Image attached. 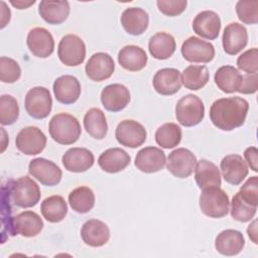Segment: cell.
<instances>
[{"mask_svg": "<svg viewBox=\"0 0 258 258\" xmlns=\"http://www.w3.org/2000/svg\"><path fill=\"white\" fill-rule=\"evenodd\" d=\"M248 110L249 103L241 97L222 98L212 104L210 119L218 129L232 131L244 124Z\"/></svg>", "mask_w": 258, "mask_h": 258, "instance_id": "cell-1", "label": "cell"}, {"mask_svg": "<svg viewBox=\"0 0 258 258\" xmlns=\"http://www.w3.org/2000/svg\"><path fill=\"white\" fill-rule=\"evenodd\" d=\"M50 137L61 145H70L78 141L82 129L78 119L68 113H58L54 115L48 125Z\"/></svg>", "mask_w": 258, "mask_h": 258, "instance_id": "cell-2", "label": "cell"}, {"mask_svg": "<svg viewBox=\"0 0 258 258\" xmlns=\"http://www.w3.org/2000/svg\"><path fill=\"white\" fill-rule=\"evenodd\" d=\"M8 187L12 204L18 208H32L40 201V188L29 176L9 179Z\"/></svg>", "mask_w": 258, "mask_h": 258, "instance_id": "cell-3", "label": "cell"}, {"mask_svg": "<svg viewBox=\"0 0 258 258\" xmlns=\"http://www.w3.org/2000/svg\"><path fill=\"white\" fill-rule=\"evenodd\" d=\"M199 204L202 213L214 219L225 217L230 210L229 197L220 186H212L203 189Z\"/></svg>", "mask_w": 258, "mask_h": 258, "instance_id": "cell-4", "label": "cell"}, {"mask_svg": "<svg viewBox=\"0 0 258 258\" xmlns=\"http://www.w3.org/2000/svg\"><path fill=\"white\" fill-rule=\"evenodd\" d=\"M205 116L203 101L194 94H187L178 100L175 106V117L178 123L184 127H192L200 124Z\"/></svg>", "mask_w": 258, "mask_h": 258, "instance_id": "cell-5", "label": "cell"}, {"mask_svg": "<svg viewBox=\"0 0 258 258\" xmlns=\"http://www.w3.org/2000/svg\"><path fill=\"white\" fill-rule=\"evenodd\" d=\"M59 60L68 67H77L84 62L86 57V44L76 34H67L61 37L57 46Z\"/></svg>", "mask_w": 258, "mask_h": 258, "instance_id": "cell-6", "label": "cell"}, {"mask_svg": "<svg viewBox=\"0 0 258 258\" xmlns=\"http://www.w3.org/2000/svg\"><path fill=\"white\" fill-rule=\"evenodd\" d=\"M25 110L34 119H44L51 111L52 99L48 89L44 87H34L30 89L24 102Z\"/></svg>", "mask_w": 258, "mask_h": 258, "instance_id": "cell-7", "label": "cell"}, {"mask_svg": "<svg viewBox=\"0 0 258 258\" xmlns=\"http://www.w3.org/2000/svg\"><path fill=\"white\" fill-rule=\"evenodd\" d=\"M43 228L42 219L32 211H24L12 218L8 234L21 235L26 238L37 236Z\"/></svg>", "mask_w": 258, "mask_h": 258, "instance_id": "cell-8", "label": "cell"}, {"mask_svg": "<svg viewBox=\"0 0 258 258\" xmlns=\"http://www.w3.org/2000/svg\"><path fill=\"white\" fill-rule=\"evenodd\" d=\"M197 162V157L190 150L180 147L168 154L166 168L175 177L186 178L194 172Z\"/></svg>", "mask_w": 258, "mask_h": 258, "instance_id": "cell-9", "label": "cell"}, {"mask_svg": "<svg viewBox=\"0 0 258 258\" xmlns=\"http://www.w3.org/2000/svg\"><path fill=\"white\" fill-rule=\"evenodd\" d=\"M181 54L183 58L189 62L207 63L215 57L214 45L197 36H189L181 45Z\"/></svg>", "mask_w": 258, "mask_h": 258, "instance_id": "cell-10", "label": "cell"}, {"mask_svg": "<svg viewBox=\"0 0 258 258\" xmlns=\"http://www.w3.org/2000/svg\"><path fill=\"white\" fill-rule=\"evenodd\" d=\"M16 148L26 155L40 153L46 145L45 134L35 126H27L21 129L15 139Z\"/></svg>", "mask_w": 258, "mask_h": 258, "instance_id": "cell-11", "label": "cell"}, {"mask_svg": "<svg viewBox=\"0 0 258 258\" xmlns=\"http://www.w3.org/2000/svg\"><path fill=\"white\" fill-rule=\"evenodd\" d=\"M117 141L129 148H137L141 146L147 137L146 130L142 124L135 120L121 121L115 130Z\"/></svg>", "mask_w": 258, "mask_h": 258, "instance_id": "cell-12", "label": "cell"}, {"mask_svg": "<svg viewBox=\"0 0 258 258\" xmlns=\"http://www.w3.org/2000/svg\"><path fill=\"white\" fill-rule=\"evenodd\" d=\"M28 171L32 177L47 186L58 184L62 176L61 169L54 162L42 157L32 159L29 162Z\"/></svg>", "mask_w": 258, "mask_h": 258, "instance_id": "cell-13", "label": "cell"}, {"mask_svg": "<svg viewBox=\"0 0 258 258\" xmlns=\"http://www.w3.org/2000/svg\"><path fill=\"white\" fill-rule=\"evenodd\" d=\"M85 71L87 77L92 81L102 82L113 75L115 63L110 54L106 52H96L87 61Z\"/></svg>", "mask_w": 258, "mask_h": 258, "instance_id": "cell-14", "label": "cell"}, {"mask_svg": "<svg viewBox=\"0 0 258 258\" xmlns=\"http://www.w3.org/2000/svg\"><path fill=\"white\" fill-rule=\"evenodd\" d=\"M30 52L41 58L48 57L54 50V40L51 33L43 27L32 28L26 38Z\"/></svg>", "mask_w": 258, "mask_h": 258, "instance_id": "cell-15", "label": "cell"}, {"mask_svg": "<svg viewBox=\"0 0 258 258\" xmlns=\"http://www.w3.org/2000/svg\"><path fill=\"white\" fill-rule=\"evenodd\" d=\"M222 43L226 53L236 55L244 49L248 43V32L246 27L238 22L229 23L224 29Z\"/></svg>", "mask_w": 258, "mask_h": 258, "instance_id": "cell-16", "label": "cell"}, {"mask_svg": "<svg viewBox=\"0 0 258 258\" xmlns=\"http://www.w3.org/2000/svg\"><path fill=\"white\" fill-rule=\"evenodd\" d=\"M53 94L57 102L71 105L78 101L82 88L79 80L71 75L60 76L53 82Z\"/></svg>", "mask_w": 258, "mask_h": 258, "instance_id": "cell-17", "label": "cell"}, {"mask_svg": "<svg viewBox=\"0 0 258 258\" xmlns=\"http://www.w3.org/2000/svg\"><path fill=\"white\" fill-rule=\"evenodd\" d=\"M101 102L107 111H122L130 102V92L121 84L108 85L101 92Z\"/></svg>", "mask_w": 258, "mask_h": 258, "instance_id": "cell-18", "label": "cell"}, {"mask_svg": "<svg viewBox=\"0 0 258 258\" xmlns=\"http://www.w3.org/2000/svg\"><path fill=\"white\" fill-rule=\"evenodd\" d=\"M166 163L165 153L158 147L148 146L140 149L135 157V166L142 172L153 173L161 170Z\"/></svg>", "mask_w": 258, "mask_h": 258, "instance_id": "cell-19", "label": "cell"}, {"mask_svg": "<svg viewBox=\"0 0 258 258\" xmlns=\"http://www.w3.org/2000/svg\"><path fill=\"white\" fill-rule=\"evenodd\" d=\"M220 169L224 179L233 185L240 184L248 174V166L241 155L228 154L220 163Z\"/></svg>", "mask_w": 258, "mask_h": 258, "instance_id": "cell-20", "label": "cell"}, {"mask_svg": "<svg viewBox=\"0 0 258 258\" xmlns=\"http://www.w3.org/2000/svg\"><path fill=\"white\" fill-rule=\"evenodd\" d=\"M192 29L198 35L206 39H216L221 30L220 16L212 10L200 12L192 20Z\"/></svg>", "mask_w": 258, "mask_h": 258, "instance_id": "cell-21", "label": "cell"}, {"mask_svg": "<svg viewBox=\"0 0 258 258\" xmlns=\"http://www.w3.org/2000/svg\"><path fill=\"white\" fill-rule=\"evenodd\" d=\"M152 85L154 90L162 96L174 95L181 87L180 72L173 68L161 69L154 75Z\"/></svg>", "mask_w": 258, "mask_h": 258, "instance_id": "cell-22", "label": "cell"}, {"mask_svg": "<svg viewBox=\"0 0 258 258\" xmlns=\"http://www.w3.org/2000/svg\"><path fill=\"white\" fill-rule=\"evenodd\" d=\"M64 168L71 172H84L94 165L92 151L84 147H73L64 152L61 158Z\"/></svg>", "mask_w": 258, "mask_h": 258, "instance_id": "cell-23", "label": "cell"}, {"mask_svg": "<svg viewBox=\"0 0 258 258\" xmlns=\"http://www.w3.org/2000/svg\"><path fill=\"white\" fill-rule=\"evenodd\" d=\"M81 237L88 246L102 247L110 239V229L104 222L98 219H91L82 226Z\"/></svg>", "mask_w": 258, "mask_h": 258, "instance_id": "cell-24", "label": "cell"}, {"mask_svg": "<svg viewBox=\"0 0 258 258\" xmlns=\"http://www.w3.org/2000/svg\"><path fill=\"white\" fill-rule=\"evenodd\" d=\"M245 246V239L240 231L227 229L222 231L215 240L216 250L225 256H234L239 254Z\"/></svg>", "mask_w": 258, "mask_h": 258, "instance_id": "cell-25", "label": "cell"}, {"mask_svg": "<svg viewBox=\"0 0 258 258\" xmlns=\"http://www.w3.org/2000/svg\"><path fill=\"white\" fill-rule=\"evenodd\" d=\"M121 24L124 30L131 35H141L148 27V13L139 7L126 8L121 15Z\"/></svg>", "mask_w": 258, "mask_h": 258, "instance_id": "cell-26", "label": "cell"}, {"mask_svg": "<svg viewBox=\"0 0 258 258\" xmlns=\"http://www.w3.org/2000/svg\"><path fill=\"white\" fill-rule=\"evenodd\" d=\"M130 155L119 147L105 150L98 158L99 166L108 173H117L124 170L130 164Z\"/></svg>", "mask_w": 258, "mask_h": 258, "instance_id": "cell-27", "label": "cell"}, {"mask_svg": "<svg viewBox=\"0 0 258 258\" xmlns=\"http://www.w3.org/2000/svg\"><path fill=\"white\" fill-rule=\"evenodd\" d=\"M195 179L202 190L212 186H220L221 173L218 166L207 159H201L195 167Z\"/></svg>", "mask_w": 258, "mask_h": 258, "instance_id": "cell-28", "label": "cell"}, {"mask_svg": "<svg viewBox=\"0 0 258 258\" xmlns=\"http://www.w3.org/2000/svg\"><path fill=\"white\" fill-rule=\"evenodd\" d=\"M147 54L143 48L137 45H126L118 53L119 64L130 72H138L146 67Z\"/></svg>", "mask_w": 258, "mask_h": 258, "instance_id": "cell-29", "label": "cell"}, {"mask_svg": "<svg viewBox=\"0 0 258 258\" xmlns=\"http://www.w3.org/2000/svg\"><path fill=\"white\" fill-rule=\"evenodd\" d=\"M38 13L48 24H60L69 17L70 3L68 1L43 0L38 5Z\"/></svg>", "mask_w": 258, "mask_h": 258, "instance_id": "cell-30", "label": "cell"}, {"mask_svg": "<svg viewBox=\"0 0 258 258\" xmlns=\"http://www.w3.org/2000/svg\"><path fill=\"white\" fill-rule=\"evenodd\" d=\"M214 80L222 92L232 94L234 92H239L242 85L243 76L236 68L232 66H223L215 73Z\"/></svg>", "mask_w": 258, "mask_h": 258, "instance_id": "cell-31", "label": "cell"}, {"mask_svg": "<svg viewBox=\"0 0 258 258\" xmlns=\"http://www.w3.org/2000/svg\"><path fill=\"white\" fill-rule=\"evenodd\" d=\"M174 37L166 32H157L152 35L148 42L150 54L156 59H167L175 51Z\"/></svg>", "mask_w": 258, "mask_h": 258, "instance_id": "cell-32", "label": "cell"}, {"mask_svg": "<svg viewBox=\"0 0 258 258\" xmlns=\"http://www.w3.org/2000/svg\"><path fill=\"white\" fill-rule=\"evenodd\" d=\"M84 127L91 137L98 140L105 138L108 124L104 112L99 108H91L84 116Z\"/></svg>", "mask_w": 258, "mask_h": 258, "instance_id": "cell-33", "label": "cell"}, {"mask_svg": "<svg viewBox=\"0 0 258 258\" xmlns=\"http://www.w3.org/2000/svg\"><path fill=\"white\" fill-rule=\"evenodd\" d=\"M42 217L49 223L61 222L68 214V205L61 196H50L40 206Z\"/></svg>", "mask_w": 258, "mask_h": 258, "instance_id": "cell-34", "label": "cell"}, {"mask_svg": "<svg viewBox=\"0 0 258 258\" xmlns=\"http://www.w3.org/2000/svg\"><path fill=\"white\" fill-rule=\"evenodd\" d=\"M181 84L188 90L198 91L204 88L210 79L209 70L206 66H188L181 74Z\"/></svg>", "mask_w": 258, "mask_h": 258, "instance_id": "cell-35", "label": "cell"}, {"mask_svg": "<svg viewBox=\"0 0 258 258\" xmlns=\"http://www.w3.org/2000/svg\"><path fill=\"white\" fill-rule=\"evenodd\" d=\"M69 204L75 212L86 214L95 206V194L89 186H79L70 192Z\"/></svg>", "mask_w": 258, "mask_h": 258, "instance_id": "cell-36", "label": "cell"}, {"mask_svg": "<svg viewBox=\"0 0 258 258\" xmlns=\"http://www.w3.org/2000/svg\"><path fill=\"white\" fill-rule=\"evenodd\" d=\"M182 137L180 127L172 122L164 123L155 132L156 143L165 149L173 148L179 144Z\"/></svg>", "mask_w": 258, "mask_h": 258, "instance_id": "cell-37", "label": "cell"}, {"mask_svg": "<svg viewBox=\"0 0 258 258\" xmlns=\"http://www.w3.org/2000/svg\"><path fill=\"white\" fill-rule=\"evenodd\" d=\"M19 117V106L16 99L10 95L0 97V123L12 125Z\"/></svg>", "mask_w": 258, "mask_h": 258, "instance_id": "cell-38", "label": "cell"}, {"mask_svg": "<svg viewBox=\"0 0 258 258\" xmlns=\"http://www.w3.org/2000/svg\"><path fill=\"white\" fill-rule=\"evenodd\" d=\"M257 207H254L242 200L237 192L231 202V216L234 220L246 223L251 221L256 215Z\"/></svg>", "mask_w": 258, "mask_h": 258, "instance_id": "cell-39", "label": "cell"}, {"mask_svg": "<svg viewBox=\"0 0 258 258\" xmlns=\"http://www.w3.org/2000/svg\"><path fill=\"white\" fill-rule=\"evenodd\" d=\"M236 13L240 21L245 24H256L258 22V1H238Z\"/></svg>", "mask_w": 258, "mask_h": 258, "instance_id": "cell-40", "label": "cell"}, {"mask_svg": "<svg viewBox=\"0 0 258 258\" xmlns=\"http://www.w3.org/2000/svg\"><path fill=\"white\" fill-rule=\"evenodd\" d=\"M21 69L16 60L10 57L1 56L0 58V80L3 83L12 84L19 80Z\"/></svg>", "mask_w": 258, "mask_h": 258, "instance_id": "cell-41", "label": "cell"}, {"mask_svg": "<svg viewBox=\"0 0 258 258\" xmlns=\"http://www.w3.org/2000/svg\"><path fill=\"white\" fill-rule=\"evenodd\" d=\"M237 67L247 75H254L258 72V49L250 48L237 58Z\"/></svg>", "mask_w": 258, "mask_h": 258, "instance_id": "cell-42", "label": "cell"}, {"mask_svg": "<svg viewBox=\"0 0 258 258\" xmlns=\"http://www.w3.org/2000/svg\"><path fill=\"white\" fill-rule=\"evenodd\" d=\"M240 197L246 203L257 207L258 205V177L256 175L249 177L238 191Z\"/></svg>", "mask_w": 258, "mask_h": 258, "instance_id": "cell-43", "label": "cell"}, {"mask_svg": "<svg viewBox=\"0 0 258 258\" xmlns=\"http://www.w3.org/2000/svg\"><path fill=\"white\" fill-rule=\"evenodd\" d=\"M158 10L166 16H177L181 14L187 5L186 0H158L156 1Z\"/></svg>", "mask_w": 258, "mask_h": 258, "instance_id": "cell-44", "label": "cell"}, {"mask_svg": "<svg viewBox=\"0 0 258 258\" xmlns=\"http://www.w3.org/2000/svg\"><path fill=\"white\" fill-rule=\"evenodd\" d=\"M258 89V75H244L241 88L238 93L241 94H254Z\"/></svg>", "mask_w": 258, "mask_h": 258, "instance_id": "cell-45", "label": "cell"}, {"mask_svg": "<svg viewBox=\"0 0 258 258\" xmlns=\"http://www.w3.org/2000/svg\"><path fill=\"white\" fill-rule=\"evenodd\" d=\"M244 157L250 166V168L257 172L258 170V150L255 146H250L245 149L244 151Z\"/></svg>", "mask_w": 258, "mask_h": 258, "instance_id": "cell-46", "label": "cell"}, {"mask_svg": "<svg viewBox=\"0 0 258 258\" xmlns=\"http://www.w3.org/2000/svg\"><path fill=\"white\" fill-rule=\"evenodd\" d=\"M1 4V28H4L6 26V24L9 22L10 20V9L7 7L6 3L4 1L0 2Z\"/></svg>", "mask_w": 258, "mask_h": 258, "instance_id": "cell-47", "label": "cell"}, {"mask_svg": "<svg viewBox=\"0 0 258 258\" xmlns=\"http://www.w3.org/2000/svg\"><path fill=\"white\" fill-rule=\"evenodd\" d=\"M256 225H257V221H253V223L248 227L247 229V233L249 238L253 241L254 244H257V229H256Z\"/></svg>", "mask_w": 258, "mask_h": 258, "instance_id": "cell-48", "label": "cell"}, {"mask_svg": "<svg viewBox=\"0 0 258 258\" xmlns=\"http://www.w3.org/2000/svg\"><path fill=\"white\" fill-rule=\"evenodd\" d=\"M10 3L16 7L17 9H26L28 8L30 5H33L35 3V0H32V1H13L11 0Z\"/></svg>", "mask_w": 258, "mask_h": 258, "instance_id": "cell-49", "label": "cell"}]
</instances>
